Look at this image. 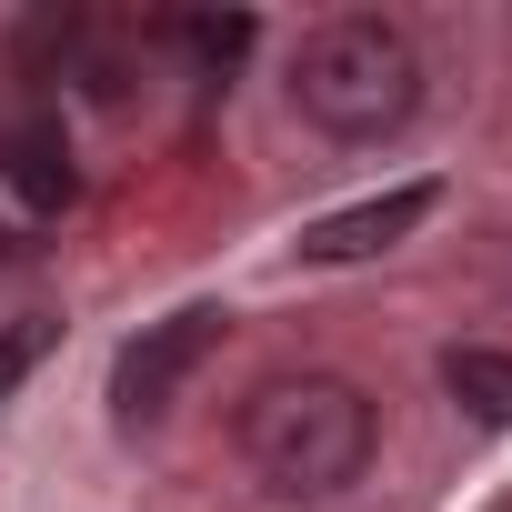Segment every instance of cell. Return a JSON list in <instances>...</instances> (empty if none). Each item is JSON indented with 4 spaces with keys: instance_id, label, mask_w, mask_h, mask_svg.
<instances>
[{
    "instance_id": "cell-1",
    "label": "cell",
    "mask_w": 512,
    "mask_h": 512,
    "mask_svg": "<svg viewBox=\"0 0 512 512\" xmlns=\"http://www.w3.org/2000/svg\"><path fill=\"white\" fill-rule=\"evenodd\" d=\"M231 442H241L251 472H262V492H282V502H332V492H352L362 462H372V402H362V382H342V372H282V382H262V392L241 402Z\"/></svg>"
},
{
    "instance_id": "cell-2",
    "label": "cell",
    "mask_w": 512,
    "mask_h": 512,
    "mask_svg": "<svg viewBox=\"0 0 512 512\" xmlns=\"http://www.w3.org/2000/svg\"><path fill=\"white\" fill-rule=\"evenodd\" d=\"M292 101H302V121L332 131V141H392V131L422 111V51H412L402 21L342 11V21H322V31L302 41Z\"/></svg>"
},
{
    "instance_id": "cell-3",
    "label": "cell",
    "mask_w": 512,
    "mask_h": 512,
    "mask_svg": "<svg viewBox=\"0 0 512 512\" xmlns=\"http://www.w3.org/2000/svg\"><path fill=\"white\" fill-rule=\"evenodd\" d=\"M221 322H231L221 302H191V312L151 322L141 342H121V362H111V412H121V422H161V412H171V392L211 362Z\"/></svg>"
},
{
    "instance_id": "cell-4",
    "label": "cell",
    "mask_w": 512,
    "mask_h": 512,
    "mask_svg": "<svg viewBox=\"0 0 512 512\" xmlns=\"http://www.w3.org/2000/svg\"><path fill=\"white\" fill-rule=\"evenodd\" d=\"M71 151L51 121H21V131H0V231H41L71 211Z\"/></svg>"
},
{
    "instance_id": "cell-5",
    "label": "cell",
    "mask_w": 512,
    "mask_h": 512,
    "mask_svg": "<svg viewBox=\"0 0 512 512\" xmlns=\"http://www.w3.org/2000/svg\"><path fill=\"white\" fill-rule=\"evenodd\" d=\"M432 181H402V191H372V201H352V211H322L312 231H302V262H372V251H392L402 231H422L432 221Z\"/></svg>"
},
{
    "instance_id": "cell-6",
    "label": "cell",
    "mask_w": 512,
    "mask_h": 512,
    "mask_svg": "<svg viewBox=\"0 0 512 512\" xmlns=\"http://www.w3.org/2000/svg\"><path fill=\"white\" fill-rule=\"evenodd\" d=\"M442 392H452L472 422L512 432V352H492V342H452V352H442Z\"/></svg>"
},
{
    "instance_id": "cell-7",
    "label": "cell",
    "mask_w": 512,
    "mask_h": 512,
    "mask_svg": "<svg viewBox=\"0 0 512 512\" xmlns=\"http://www.w3.org/2000/svg\"><path fill=\"white\" fill-rule=\"evenodd\" d=\"M51 352V322H11V332H0V402H11L21 392V372Z\"/></svg>"
},
{
    "instance_id": "cell-8",
    "label": "cell",
    "mask_w": 512,
    "mask_h": 512,
    "mask_svg": "<svg viewBox=\"0 0 512 512\" xmlns=\"http://www.w3.org/2000/svg\"><path fill=\"white\" fill-rule=\"evenodd\" d=\"M181 41H191L201 61H241V51H251V21H241V11H231V21H181Z\"/></svg>"
}]
</instances>
